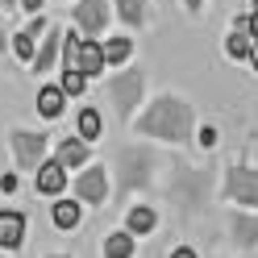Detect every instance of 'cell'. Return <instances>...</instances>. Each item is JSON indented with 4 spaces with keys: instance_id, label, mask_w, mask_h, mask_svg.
<instances>
[{
    "instance_id": "cell-4",
    "label": "cell",
    "mask_w": 258,
    "mask_h": 258,
    "mask_svg": "<svg viewBox=\"0 0 258 258\" xmlns=\"http://www.w3.org/2000/svg\"><path fill=\"white\" fill-rule=\"evenodd\" d=\"M225 200L258 208V171L254 167H229L225 171Z\"/></svg>"
},
{
    "instance_id": "cell-23",
    "label": "cell",
    "mask_w": 258,
    "mask_h": 258,
    "mask_svg": "<svg viewBox=\"0 0 258 258\" xmlns=\"http://www.w3.org/2000/svg\"><path fill=\"white\" fill-rule=\"evenodd\" d=\"M25 29H29L34 38H42V34H46V17H42V13H34V21H29Z\"/></svg>"
},
{
    "instance_id": "cell-22",
    "label": "cell",
    "mask_w": 258,
    "mask_h": 258,
    "mask_svg": "<svg viewBox=\"0 0 258 258\" xmlns=\"http://www.w3.org/2000/svg\"><path fill=\"white\" fill-rule=\"evenodd\" d=\"M58 88L67 92V96H84V88H88V75H79L75 67H62V79H58Z\"/></svg>"
},
{
    "instance_id": "cell-15",
    "label": "cell",
    "mask_w": 258,
    "mask_h": 258,
    "mask_svg": "<svg viewBox=\"0 0 258 258\" xmlns=\"http://www.w3.org/2000/svg\"><path fill=\"white\" fill-rule=\"evenodd\" d=\"M154 225H158V217H154V208H146V204H134L125 213V229L134 233V237H146Z\"/></svg>"
},
{
    "instance_id": "cell-20",
    "label": "cell",
    "mask_w": 258,
    "mask_h": 258,
    "mask_svg": "<svg viewBox=\"0 0 258 258\" xmlns=\"http://www.w3.org/2000/svg\"><path fill=\"white\" fill-rule=\"evenodd\" d=\"M229 229H233V241H241L246 250H254V246H258V221H254V217L237 213V217L229 221Z\"/></svg>"
},
{
    "instance_id": "cell-28",
    "label": "cell",
    "mask_w": 258,
    "mask_h": 258,
    "mask_svg": "<svg viewBox=\"0 0 258 258\" xmlns=\"http://www.w3.org/2000/svg\"><path fill=\"white\" fill-rule=\"evenodd\" d=\"M246 25H250V34H254V42H258V13H250V17H246Z\"/></svg>"
},
{
    "instance_id": "cell-18",
    "label": "cell",
    "mask_w": 258,
    "mask_h": 258,
    "mask_svg": "<svg viewBox=\"0 0 258 258\" xmlns=\"http://www.w3.org/2000/svg\"><path fill=\"white\" fill-rule=\"evenodd\" d=\"M75 138H84V142L104 138V117H100V108H84V112H79V121H75Z\"/></svg>"
},
{
    "instance_id": "cell-7",
    "label": "cell",
    "mask_w": 258,
    "mask_h": 258,
    "mask_svg": "<svg viewBox=\"0 0 258 258\" xmlns=\"http://www.w3.org/2000/svg\"><path fill=\"white\" fill-rule=\"evenodd\" d=\"M62 187H67V171H62L54 158H42L34 167V191L38 196H62Z\"/></svg>"
},
{
    "instance_id": "cell-14",
    "label": "cell",
    "mask_w": 258,
    "mask_h": 258,
    "mask_svg": "<svg viewBox=\"0 0 258 258\" xmlns=\"http://www.w3.org/2000/svg\"><path fill=\"white\" fill-rule=\"evenodd\" d=\"M134 254H138V237L129 229H117L104 237V258H134Z\"/></svg>"
},
{
    "instance_id": "cell-5",
    "label": "cell",
    "mask_w": 258,
    "mask_h": 258,
    "mask_svg": "<svg viewBox=\"0 0 258 258\" xmlns=\"http://www.w3.org/2000/svg\"><path fill=\"white\" fill-rule=\"evenodd\" d=\"M75 29L84 38H104V29H108V0H79L75 5Z\"/></svg>"
},
{
    "instance_id": "cell-33",
    "label": "cell",
    "mask_w": 258,
    "mask_h": 258,
    "mask_svg": "<svg viewBox=\"0 0 258 258\" xmlns=\"http://www.w3.org/2000/svg\"><path fill=\"white\" fill-rule=\"evenodd\" d=\"M46 258H71V254H46Z\"/></svg>"
},
{
    "instance_id": "cell-27",
    "label": "cell",
    "mask_w": 258,
    "mask_h": 258,
    "mask_svg": "<svg viewBox=\"0 0 258 258\" xmlns=\"http://www.w3.org/2000/svg\"><path fill=\"white\" fill-rule=\"evenodd\" d=\"M0 191H17V175H5V179H0Z\"/></svg>"
},
{
    "instance_id": "cell-32",
    "label": "cell",
    "mask_w": 258,
    "mask_h": 258,
    "mask_svg": "<svg viewBox=\"0 0 258 258\" xmlns=\"http://www.w3.org/2000/svg\"><path fill=\"white\" fill-rule=\"evenodd\" d=\"M0 9H17V0H0Z\"/></svg>"
},
{
    "instance_id": "cell-29",
    "label": "cell",
    "mask_w": 258,
    "mask_h": 258,
    "mask_svg": "<svg viewBox=\"0 0 258 258\" xmlns=\"http://www.w3.org/2000/svg\"><path fill=\"white\" fill-rule=\"evenodd\" d=\"M5 46H9V29H5V21H0V54H5Z\"/></svg>"
},
{
    "instance_id": "cell-30",
    "label": "cell",
    "mask_w": 258,
    "mask_h": 258,
    "mask_svg": "<svg viewBox=\"0 0 258 258\" xmlns=\"http://www.w3.org/2000/svg\"><path fill=\"white\" fill-rule=\"evenodd\" d=\"M183 5H187V13H200V9H204V0H183Z\"/></svg>"
},
{
    "instance_id": "cell-3",
    "label": "cell",
    "mask_w": 258,
    "mask_h": 258,
    "mask_svg": "<svg viewBox=\"0 0 258 258\" xmlns=\"http://www.w3.org/2000/svg\"><path fill=\"white\" fill-rule=\"evenodd\" d=\"M9 146H13V158H17V167L34 175V167L46 158V146H50V138H46V134H34V129H9Z\"/></svg>"
},
{
    "instance_id": "cell-13",
    "label": "cell",
    "mask_w": 258,
    "mask_h": 258,
    "mask_svg": "<svg viewBox=\"0 0 258 258\" xmlns=\"http://www.w3.org/2000/svg\"><path fill=\"white\" fill-rule=\"evenodd\" d=\"M62 108H67V92H62L58 84H50V88H42V92H38V112H42L46 121L62 117Z\"/></svg>"
},
{
    "instance_id": "cell-2",
    "label": "cell",
    "mask_w": 258,
    "mask_h": 258,
    "mask_svg": "<svg viewBox=\"0 0 258 258\" xmlns=\"http://www.w3.org/2000/svg\"><path fill=\"white\" fill-rule=\"evenodd\" d=\"M142 92H146V75L142 71H121V75L108 79V104L117 108L121 121L134 117V108L142 104Z\"/></svg>"
},
{
    "instance_id": "cell-31",
    "label": "cell",
    "mask_w": 258,
    "mask_h": 258,
    "mask_svg": "<svg viewBox=\"0 0 258 258\" xmlns=\"http://www.w3.org/2000/svg\"><path fill=\"white\" fill-rule=\"evenodd\" d=\"M250 62H254V71H258V42H254V50H250Z\"/></svg>"
},
{
    "instance_id": "cell-9",
    "label": "cell",
    "mask_w": 258,
    "mask_h": 258,
    "mask_svg": "<svg viewBox=\"0 0 258 258\" xmlns=\"http://www.w3.org/2000/svg\"><path fill=\"white\" fill-rule=\"evenodd\" d=\"M25 241V217L17 208H0V250H21Z\"/></svg>"
},
{
    "instance_id": "cell-11",
    "label": "cell",
    "mask_w": 258,
    "mask_h": 258,
    "mask_svg": "<svg viewBox=\"0 0 258 258\" xmlns=\"http://www.w3.org/2000/svg\"><path fill=\"white\" fill-rule=\"evenodd\" d=\"M250 50H254V34H250L246 17H237L233 29H229V38H225V58L241 62V58H250Z\"/></svg>"
},
{
    "instance_id": "cell-8",
    "label": "cell",
    "mask_w": 258,
    "mask_h": 258,
    "mask_svg": "<svg viewBox=\"0 0 258 258\" xmlns=\"http://www.w3.org/2000/svg\"><path fill=\"white\" fill-rule=\"evenodd\" d=\"M75 71L79 75H104V50H100V38H79V50H75Z\"/></svg>"
},
{
    "instance_id": "cell-26",
    "label": "cell",
    "mask_w": 258,
    "mask_h": 258,
    "mask_svg": "<svg viewBox=\"0 0 258 258\" xmlns=\"http://www.w3.org/2000/svg\"><path fill=\"white\" fill-rule=\"evenodd\" d=\"M171 258H200V254L191 250V246H179V250H171Z\"/></svg>"
},
{
    "instance_id": "cell-21",
    "label": "cell",
    "mask_w": 258,
    "mask_h": 258,
    "mask_svg": "<svg viewBox=\"0 0 258 258\" xmlns=\"http://www.w3.org/2000/svg\"><path fill=\"white\" fill-rule=\"evenodd\" d=\"M9 46H13V54H17L21 62H29L34 50H38V38L29 34V29H17V34H9Z\"/></svg>"
},
{
    "instance_id": "cell-10",
    "label": "cell",
    "mask_w": 258,
    "mask_h": 258,
    "mask_svg": "<svg viewBox=\"0 0 258 258\" xmlns=\"http://www.w3.org/2000/svg\"><path fill=\"white\" fill-rule=\"evenodd\" d=\"M54 163H58L62 171L88 167V142H84V138H62L58 146H54Z\"/></svg>"
},
{
    "instance_id": "cell-19",
    "label": "cell",
    "mask_w": 258,
    "mask_h": 258,
    "mask_svg": "<svg viewBox=\"0 0 258 258\" xmlns=\"http://www.w3.org/2000/svg\"><path fill=\"white\" fill-rule=\"evenodd\" d=\"M112 5H117V17H121L129 29H142V25H146V17H150L146 0H112Z\"/></svg>"
},
{
    "instance_id": "cell-6",
    "label": "cell",
    "mask_w": 258,
    "mask_h": 258,
    "mask_svg": "<svg viewBox=\"0 0 258 258\" xmlns=\"http://www.w3.org/2000/svg\"><path fill=\"white\" fill-rule=\"evenodd\" d=\"M75 196L84 200V204H100L108 200V171L104 167H88V171H79L75 175Z\"/></svg>"
},
{
    "instance_id": "cell-12",
    "label": "cell",
    "mask_w": 258,
    "mask_h": 258,
    "mask_svg": "<svg viewBox=\"0 0 258 258\" xmlns=\"http://www.w3.org/2000/svg\"><path fill=\"white\" fill-rule=\"evenodd\" d=\"M58 42H62V34H58V29H50V25H46V34L38 38V50H34V58H29V62H34V71H38V75H46V71H50L54 62H58Z\"/></svg>"
},
{
    "instance_id": "cell-25",
    "label": "cell",
    "mask_w": 258,
    "mask_h": 258,
    "mask_svg": "<svg viewBox=\"0 0 258 258\" xmlns=\"http://www.w3.org/2000/svg\"><path fill=\"white\" fill-rule=\"evenodd\" d=\"M200 146H217V129H200Z\"/></svg>"
},
{
    "instance_id": "cell-16",
    "label": "cell",
    "mask_w": 258,
    "mask_h": 258,
    "mask_svg": "<svg viewBox=\"0 0 258 258\" xmlns=\"http://www.w3.org/2000/svg\"><path fill=\"white\" fill-rule=\"evenodd\" d=\"M100 50H104V67H121L134 58V38H104Z\"/></svg>"
},
{
    "instance_id": "cell-24",
    "label": "cell",
    "mask_w": 258,
    "mask_h": 258,
    "mask_svg": "<svg viewBox=\"0 0 258 258\" xmlns=\"http://www.w3.org/2000/svg\"><path fill=\"white\" fill-rule=\"evenodd\" d=\"M17 9H25L29 17H34V13H42V9H46V0H17Z\"/></svg>"
},
{
    "instance_id": "cell-1",
    "label": "cell",
    "mask_w": 258,
    "mask_h": 258,
    "mask_svg": "<svg viewBox=\"0 0 258 258\" xmlns=\"http://www.w3.org/2000/svg\"><path fill=\"white\" fill-rule=\"evenodd\" d=\"M134 121V134L154 138V142H171V146H183L191 142V129H196V117H191V104L183 96H158V100Z\"/></svg>"
},
{
    "instance_id": "cell-17",
    "label": "cell",
    "mask_w": 258,
    "mask_h": 258,
    "mask_svg": "<svg viewBox=\"0 0 258 258\" xmlns=\"http://www.w3.org/2000/svg\"><path fill=\"white\" fill-rule=\"evenodd\" d=\"M50 221L58 225V229H79V221H84V204H71V200H58V196H54Z\"/></svg>"
},
{
    "instance_id": "cell-34",
    "label": "cell",
    "mask_w": 258,
    "mask_h": 258,
    "mask_svg": "<svg viewBox=\"0 0 258 258\" xmlns=\"http://www.w3.org/2000/svg\"><path fill=\"white\" fill-rule=\"evenodd\" d=\"M254 13H258V0H254Z\"/></svg>"
}]
</instances>
